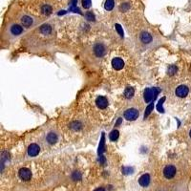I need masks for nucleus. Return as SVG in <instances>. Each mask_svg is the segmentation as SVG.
Segmentation results:
<instances>
[{
	"instance_id": "1",
	"label": "nucleus",
	"mask_w": 191,
	"mask_h": 191,
	"mask_svg": "<svg viewBox=\"0 0 191 191\" xmlns=\"http://www.w3.org/2000/svg\"><path fill=\"white\" fill-rule=\"evenodd\" d=\"M159 93V90L158 88H146L143 93V99H144L145 103L153 102Z\"/></svg>"
},
{
	"instance_id": "2",
	"label": "nucleus",
	"mask_w": 191,
	"mask_h": 191,
	"mask_svg": "<svg viewBox=\"0 0 191 191\" xmlns=\"http://www.w3.org/2000/svg\"><path fill=\"white\" fill-rule=\"evenodd\" d=\"M8 31H9V35L12 38L17 37V36H19L20 35H22L23 32H24L22 26L19 24H16V23H14V24L10 25Z\"/></svg>"
},
{
	"instance_id": "3",
	"label": "nucleus",
	"mask_w": 191,
	"mask_h": 191,
	"mask_svg": "<svg viewBox=\"0 0 191 191\" xmlns=\"http://www.w3.org/2000/svg\"><path fill=\"white\" fill-rule=\"evenodd\" d=\"M107 48L103 43L98 42L93 47V53L96 57H103L106 54Z\"/></svg>"
},
{
	"instance_id": "4",
	"label": "nucleus",
	"mask_w": 191,
	"mask_h": 191,
	"mask_svg": "<svg viewBox=\"0 0 191 191\" xmlns=\"http://www.w3.org/2000/svg\"><path fill=\"white\" fill-rule=\"evenodd\" d=\"M138 116H140V112L136 108H128L125 110L123 114L124 119L126 120H129V121H134L138 119Z\"/></svg>"
},
{
	"instance_id": "5",
	"label": "nucleus",
	"mask_w": 191,
	"mask_h": 191,
	"mask_svg": "<svg viewBox=\"0 0 191 191\" xmlns=\"http://www.w3.org/2000/svg\"><path fill=\"white\" fill-rule=\"evenodd\" d=\"M58 134L54 131V130H50L46 133L45 135V142L47 144L49 145H54L58 142Z\"/></svg>"
},
{
	"instance_id": "6",
	"label": "nucleus",
	"mask_w": 191,
	"mask_h": 191,
	"mask_svg": "<svg viewBox=\"0 0 191 191\" xmlns=\"http://www.w3.org/2000/svg\"><path fill=\"white\" fill-rule=\"evenodd\" d=\"M163 176L165 177V179L170 180L175 177V175L177 173V169H176V167L174 165H172V164H168V165H166L163 168Z\"/></svg>"
},
{
	"instance_id": "7",
	"label": "nucleus",
	"mask_w": 191,
	"mask_h": 191,
	"mask_svg": "<svg viewBox=\"0 0 191 191\" xmlns=\"http://www.w3.org/2000/svg\"><path fill=\"white\" fill-rule=\"evenodd\" d=\"M140 41L143 45H149L153 42V36L148 32H142L140 35Z\"/></svg>"
},
{
	"instance_id": "8",
	"label": "nucleus",
	"mask_w": 191,
	"mask_h": 191,
	"mask_svg": "<svg viewBox=\"0 0 191 191\" xmlns=\"http://www.w3.org/2000/svg\"><path fill=\"white\" fill-rule=\"evenodd\" d=\"M189 93V88L186 85H180L175 90V95L178 98H185Z\"/></svg>"
},
{
	"instance_id": "9",
	"label": "nucleus",
	"mask_w": 191,
	"mask_h": 191,
	"mask_svg": "<svg viewBox=\"0 0 191 191\" xmlns=\"http://www.w3.org/2000/svg\"><path fill=\"white\" fill-rule=\"evenodd\" d=\"M20 22H21V25L23 27L30 28V27H32L33 25V23H35V19H33L32 16H30V15L24 14L20 17Z\"/></svg>"
},
{
	"instance_id": "10",
	"label": "nucleus",
	"mask_w": 191,
	"mask_h": 191,
	"mask_svg": "<svg viewBox=\"0 0 191 191\" xmlns=\"http://www.w3.org/2000/svg\"><path fill=\"white\" fill-rule=\"evenodd\" d=\"M18 176L23 180H30L32 179V172H31L30 169L23 167V168H21L18 171Z\"/></svg>"
},
{
	"instance_id": "11",
	"label": "nucleus",
	"mask_w": 191,
	"mask_h": 191,
	"mask_svg": "<svg viewBox=\"0 0 191 191\" xmlns=\"http://www.w3.org/2000/svg\"><path fill=\"white\" fill-rule=\"evenodd\" d=\"M40 152V146L37 143H31L28 147V156L29 157H35Z\"/></svg>"
},
{
	"instance_id": "12",
	"label": "nucleus",
	"mask_w": 191,
	"mask_h": 191,
	"mask_svg": "<svg viewBox=\"0 0 191 191\" xmlns=\"http://www.w3.org/2000/svg\"><path fill=\"white\" fill-rule=\"evenodd\" d=\"M96 104L98 106V108L99 109H105L107 106H108V99H107L105 96H99L96 99Z\"/></svg>"
},
{
	"instance_id": "13",
	"label": "nucleus",
	"mask_w": 191,
	"mask_h": 191,
	"mask_svg": "<svg viewBox=\"0 0 191 191\" xmlns=\"http://www.w3.org/2000/svg\"><path fill=\"white\" fill-rule=\"evenodd\" d=\"M112 66H113L115 70L119 71L124 67V61L120 57H115V58L112 59Z\"/></svg>"
},
{
	"instance_id": "14",
	"label": "nucleus",
	"mask_w": 191,
	"mask_h": 191,
	"mask_svg": "<svg viewBox=\"0 0 191 191\" xmlns=\"http://www.w3.org/2000/svg\"><path fill=\"white\" fill-rule=\"evenodd\" d=\"M138 184H140V185H142V187L148 186L149 184H150V175L147 173L142 175L140 177V179H138Z\"/></svg>"
},
{
	"instance_id": "15",
	"label": "nucleus",
	"mask_w": 191,
	"mask_h": 191,
	"mask_svg": "<svg viewBox=\"0 0 191 191\" xmlns=\"http://www.w3.org/2000/svg\"><path fill=\"white\" fill-rule=\"evenodd\" d=\"M69 126L73 131H79V130H81L83 128V124L79 120H75V121H72L69 124Z\"/></svg>"
},
{
	"instance_id": "16",
	"label": "nucleus",
	"mask_w": 191,
	"mask_h": 191,
	"mask_svg": "<svg viewBox=\"0 0 191 191\" xmlns=\"http://www.w3.org/2000/svg\"><path fill=\"white\" fill-rule=\"evenodd\" d=\"M39 31H40V33H42V35H51V33H52V27H51V25H49V24H43L40 27V30Z\"/></svg>"
},
{
	"instance_id": "17",
	"label": "nucleus",
	"mask_w": 191,
	"mask_h": 191,
	"mask_svg": "<svg viewBox=\"0 0 191 191\" xmlns=\"http://www.w3.org/2000/svg\"><path fill=\"white\" fill-rule=\"evenodd\" d=\"M134 95H135V90H134V88H132V87H127V88L124 90V96H125V98L130 99V98H132L133 96H134Z\"/></svg>"
},
{
	"instance_id": "18",
	"label": "nucleus",
	"mask_w": 191,
	"mask_h": 191,
	"mask_svg": "<svg viewBox=\"0 0 191 191\" xmlns=\"http://www.w3.org/2000/svg\"><path fill=\"white\" fill-rule=\"evenodd\" d=\"M119 132L117 131V129L112 130V131L110 132V134H109V138H110V140H111V142H116L117 138H119Z\"/></svg>"
},
{
	"instance_id": "19",
	"label": "nucleus",
	"mask_w": 191,
	"mask_h": 191,
	"mask_svg": "<svg viewBox=\"0 0 191 191\" xmlns=\"http://www.w3.org/2000/svg\"><path fill=\"white\" fill-rule=\"evenodd\" d=\"M114 6H115L114 0H106L105 4H104V9L106 11H112L114 9Z\"/></svg>"
},
{
	"instance_id": "20",
	"label": "nucleus",
	"mask_w": 191,
	"mask_h": 191,
	"mask_svg": "<svg viewBox=\"0 0 191 191\" xmlns=\"http://www.w3.org/2000/svg\"><path fill=\"white\" fill-rule=\"evenodd\" d=\"M41 12L45 15H49L52 12V7L50 6V5H47V4L43 5V6L41 7Z\"/></svg>"
},
{
	"instance_id": "21",
	"label": "nucleus",
	"mask_w": 191,
	"mask_h": 191,
	"mask_svg": "<svg viewBox=\"0 0 191 191\" xmlns=\"http://www.w3.org/2000/svg\"><path fill=\"white\" fill-rule=\"evenodd\" d=\"M104 143H105V142H104V134H102V136H101V140L100 142H99V146H98V156H101V154H102L104 152Z\"/></svg>"
},
{
	"instance_id": "22",
	"label": "nucleus",
	"mask_w": 191,
	"mask_h": 191,
	"mask_svg": "<svg viewBox=\"0 0 191 191\" xmlns=\"http://www.w3.org/2000/svg\"><path fill=\"white\" fill-rule=\"evenodd\" d=\"M177 66H175V65H170L168 67V69H167V74L169 75H173L176 74L177 72Z\"/></svg>"
},
{
	"instance_id": "23",
	"label": "nucleus",
	"mask_w": 191,
	"mask_h": 191,
	"mask_svg": "<svg viewBox=\"0 0 191 191\" xmlns=\"http://www.w3.org/2000/svg\"><path fill=\"white\" fill-rule=\"evenodd\" d=\"M153 108H154V104H153V102L152 103H150L149 105L147 106V108L145 109V113H144V119H146L149 115L151 114V112L153 111Z\"/></svg>"
},
{
	"instance_id": "24",
	"label": "nucleus",
	"mask_w": 191,
	"mask_h": 191,
	"mask_svg": "<svg viewBox=\"0 0 191 191\" xmlns=\"http://www.w3.org/2000/svg\"><path fill=\"white\" fill-rule=\"evenodd\" d=\"M92 6V1L91 0H82V7L84 9H89Z\"/></svg>"
},
{
	"instance_id": "25",
	"label": "nucleus",
	"mask_w": 191,
	"mask_h": 191,
	"mask_svg": "<svg viewBox=\"0 0 191 191\" xmlns=\"http://www.w3.org/2000/svg\"><path fill=\"white\" fill-rule=\"evenodd\" d=\"M115 27H116V30L117 33L119 35L120 37H123V30H122V27L120 26L119 24H116L115 25Z\"/></svg>"
},
{
	"instance_id": "26",
	"label": "nucleus",
	"mask_w": 191,
	"mask_h": 191,
	"mask_svg": "<svg viewBox=\"0 0 191 191\" xmlns=\"http://www.w3.org/2000/svg\"><path fill=\"white\" fill-rule=\"evenodd\" d=\"M165 100V98H163L161 99V100L159 101V103H158V107H157V108H158V111L159 112H161V113H163V101Z\"/></svg>"
},
{
	"instance_id": "27",
	"label": "nucleus",
	"mask_w": 191,
	"mask_h": 191,
	"mask_svg": "<svg viewBox=\"0 0 191 191\" xmlns=\"http://www.w3.org/2000/svg\"><path fill=\"white\" fill-rule=\"evenodd\" d=\"M85 17H86V19L89 20V21H94V20H95V15H94L91 12H86Z\"/></svg>"
},
{
	"instance_id": "28",
	"label": "nucleus",
	"mask_w": 191,
	"mask_h": 191,
	"mask_svg": "<svg viewBox=\"0 0 191 191\" xmlns=\"http://www.w3.org/2000/svg\"><path fill=\"white\" fill-rule=\"evenodd\" d=\"M129 8H130V4L129 3H123L120 6V11L121 12H127L128 10H129Z\"/></svg>"
},
{
	"instance_id": "29",
	"label": "nucleus",
	"mask_w": 191,
	"mask_h": 191,
	"mask_svg": "<svg viewBox=\"0 0 191 191\" xmlns=\"http://www.w3.org/2000/svg\"><path fill=\"white\" fill-rule=\"evenodd\" d=\"M73 179L74 180H80L81 179V174L79 173V172H74V174H73Z\"/></svg>"
},
{
	"instance_id": "30",
	"label": "nucleus",
	"mask_w": 191,
	"mask_h": 191,
	"mask_svg": "<svg viewBox=\"0 0 191 191\" xmlns=\"http://www.w3.org/2000/svg\"><path fill=\"white\" fill-rule=\"evenodd\" d=\"M122 171H123L125 174H128V173H132L131 171H133V169L130 168V167H123V168H122Z\"/></svg>"
},
{
	"instance_id": "31",
	"label": "nucleus",
	"mask_w": 191,
	"mask_h": 191,
	"mask_svg": "<svg viewBox=\"0 0 191 191\" xmlns=\"http://www.w3.org/2000/svg\"><path fill=\"white\" fill-rule=\"evenodd\" d=\"M98 161H99V163H101V164H104L105 163V161H106V159H105V158H104V156H99V158H98Z\"/></svg>"
},
{
	"instance_id": "32",
	"label": "nucleus",
	"mask_w": 191,
	"mask_h": 191,
	"mask_svg": "<svg viewBox=\"0 0 191 191\" xmlns=\"http://www.w3.org/2000/svg\"><path fill=\"white\" fill-rule=\"evenodd\" d=\"M94 191H105V189L104 188H102V187H98V188H96L95 190Z\"/></svg>"
},
{
	"instance_id": "33",
	"label": "nucleus",
	"mask_w": 191,
	"mask_h": 191,
	"mask_svg": "<svg viewBox=\"0 0 191 191\" xmlns=\"http://www.w3.org/2000/svg\"><path fill=\"white\" fill-rule=\"evenodd\" d=\"M121 121H122V119H121V117H119V120H117V123H116V126H117V125H119V124L121 123Z\"/></svg>"
},
{
	"instance_id": "34",
	"label": "nucleus",
	"mask_w": 191,
	"mask_h": 191,
	"mask_svg": "<svg viewBox=\"0 0 191 191\" xmlns=\"http://www.w3.org/2000/svg\"><path fill=\"white\" fill-rule=\"evenodd\" d=\"M77 0H72V6L73 7H75V5H77Z\"/></svg>"
},
{
	"instance_id": "35",
	"label": "nucleus",
	"mask_w": 191,
	"mask_h": 191,
	"mask_svg": "<svg viewBox=\"0 0 191 191\" xmlns=\"http://www.w3.org/2000/svg\"><path fill=\"white\" fill-rule=\"evenodd\" d=\"M189 137H190V138H191V129H190V131H189Z\"/></svg>"
}]
</instances>
